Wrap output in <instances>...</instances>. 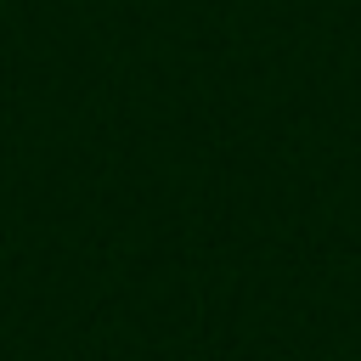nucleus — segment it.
<instances>
[{"instance_id":"nucleus-1","label":"nucleus","mask_w":361,"mask_h":361,"mask_svg":"<svg viewBox=\"0 0 361 361\" xmlns=\"http://www.w3.org/2000/svg\"><path fill=\"white\" fill-rule=\"evenodd\" d=\"M0 6H6V0H0Z\"/></svg>"}]
</instances>
